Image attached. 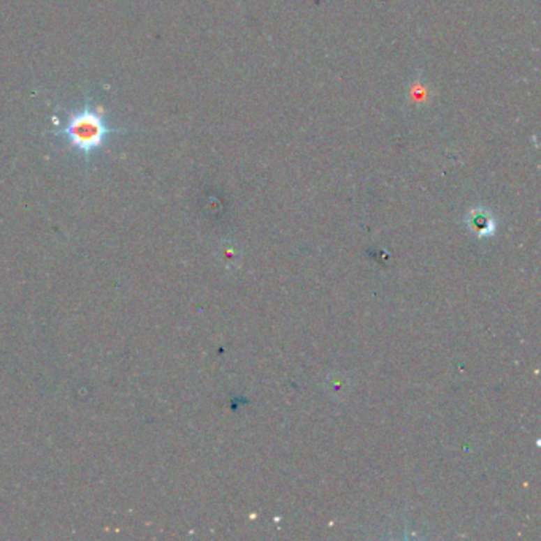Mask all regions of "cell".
<instances>
[{
	"label": "cell",
	"instance_id": "1",
	"mask_svg": "<svg viewBox=\"0 0 541 541\" xmlns=\"http://www.w3.org/2000/svg\"><path fill=\"white\" fill-rule=\"evenodd\" d=\"M119 133H126V131L116 129L110 124L107 118L94 108L89 98H86L83 107L75 108L67 114L66 122L59 131L54 132V135L67 142L70 148L80 151L89 162L91 156L101 151L110 137Z\"/></svg>",
	"mask_w": 541,
	"mask_h": 541
}]
</instances>
